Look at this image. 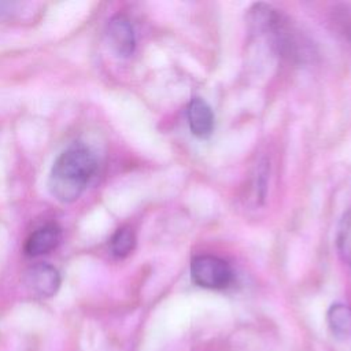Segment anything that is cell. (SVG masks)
I'll use <instances>...</instances> for the list:
<instances>
[{
	"label": "cell",
	"instance_id": "cell-7",
	"mask_svg": "<svg viewBox=\"0 0 351 351\" xmlns=\"http://www.w3.org/2000/svg\"><path fill=\"white\" fill-rule=\"evenodd\" d=\"M188 123L192 134L206 138L214 129V114L211 107L200 97H193L186 108Z\"/></svg>",
	"mask_w": 351,
	"mask_h": 351
},
{
	"label": "cell",
	"instance_id": "cell-5",
	"mask_svg": "<svg viewBox=\"0 0 351 351\" xmlns=\"http://www.w3.org/2000/svg\"><path fill=\"white\" fill-rule=\"evenodd\" d=\"M107 41L111 49L121 58H128L133 53L136 47L134 30L129 19L123 15H117L110 19L107 25Z\"/></svg>",
	"mask_w": 351,
	"mask_h": 351
},
{
	"label": "cell",
	"instance_id": "cell-8",
	"mask_svg": "<svg viewBox=\"0 0 351 351\" xmlns=\"http://www.w3.org/2000/svg\"><path fill=\"white\" fill-rule=\"evenodd\" d=\"M328 325L332 333L339 339L351 336V307L343 303L330 306L326 314Z\"/></svg>",
	"mask_w": 351,
	"mask_h": 351
},
{
	"label": "cell",
	"instance_id": "cell-2",
	"mask_svg": "<svg viewBox=\"0 0 351 351\" xmlns=\"http://www.w3.org/2000/svg\"><path fill=\"white\" fill-rule=\"evenodd\" d=\"M250 25L256 33L265 34L271 48L289 60H303L308 45L291 21L267 4H255L248 14Z\"/></svg>",
	"mask_w": 351,
	"mask_h": 351
},
{
	"label": "cell",
	"instance_id": "cell-1",
	"mask_svg": "<svg viewBox=\"0 0 351 351\" xmlns=\"http://www.w3.org/2000/svg\"><path fill=\"white\" fill-rule=\"evenodd\" d=\"M97 170L95 154L84 144H73L53 162L48 189L60 203L75 202Z\"/></svg>",
	"mask_w": 351,
	"mask_h": 351
},
{
	"label": "cell",
	"instance_id": "cell-4",
	"mask_svg": "<svg viewBox=\"0 0 351 351\" xmlns=\"http://www.w3.org/2000/svg\"><path fill=\"white\" fill-rule=\"evenodd\" d=\"M23 282L34 296L51 298L60 287V276L53 266L48 263H37L25 271Z\"/></svg>",
	"mask_w": 351,
	"mask_h": 351
},
{
	"label": "cell",
	"instance_id": "cell-11",
	"mask_svg": "<svg viewBox=\"0 0 351 351\" xmlns=\"http://www.w3.org/2000/svg\"><path fill=\"white\" fill-rule=\"evenodd\" d=\"M333 23L337 26L339 34H341L346 40L351 41V14L347 8L335 11Z\"/></svg>",
	"mask_w": 351,
	"mask_h": 351
},
{
	"label": "cell",
	"instance_id": "cell-10",
	"mask_svg": "<svg viewBox=\"0 0 351 351\" xmlns=\"http://www.w3.org/2000/svg\"><path fill=\"white\" fill-rule=\"evenodd\" d=\"M336 245L340 258L351 265V210H348L339 225L337 237H336Z\"/></svg>",
	"mask_w": 351,
	"mask_h": 351
},
{
	"label": "cell",
	"instance_id": "cell-6",
	"mask_svg": "<svg viewBox=\"0 0 351 351\" xmlns=\"http://www.w3.org/2000/svg\"><path fill=\"white\" fill-rule=\"evenodd\" d=\"M62 229L56 223H47L36 229L26 240L23 251L27 256L36 258L51 252L60 241Z\"/></svg>",
	"mask_w": 351,
	"mask_h": 351
},
{
	"label": "cell",
	"instance_id": "cell-3",
	"mask_svg": "<svg viewBox=\"0 0 351 351\" xmlns=\"http://www.w3.org/2000/svg\"><path fill=\"white\" fill-rule=\"evenodd\" d=\"M193 282L207 289H225L233 280L229 263L214 255H197L191 262Z\"/></svg>",
	"mask_w": 351,
	"mask_h": 351
},
{
	"label": "cell",
	"instance_id": "cell-9",
	"mask_svg": "<svg viewBox=\"0 0 351 351\" xmlns=\"http://www.w3.org/2000/svg\"><path fill=\"white\" fill-rule=\"evenodd\" d=\"M136 245V237L130 228L123 226L118 229L110 240V251L117 258L128 256Z\"/></svg>",
	"mask_w": 351,
	"mask_h": 351
}]
</instances>
